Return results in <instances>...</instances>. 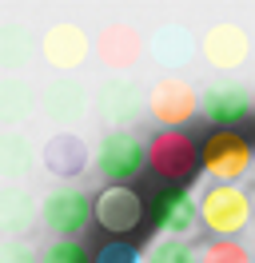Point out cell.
<instances>
[{"instance_id":"obj_18","label":"cell","mask_w":255,"mask_h":263,"mask_svg":"<svg viewBox=\"0 0 255 263\" xmlns=\"http://www.w3.org/2000/svg\"><path fill=\"white\" fill-rule=\"evenodd\" d=\"M36 112V92L24 76H0V132H20Z\"/></svg>"},{"instance_id":"obj_5","label":"cell","mask_w":255,"mask_h":263,"mask_svg":"<svg viewBox=\"0 0 255 263\" xmlns=\"http://www.w3.org/2000/svg\"><path fill=\"white\" fill-rule=\"evenodd\" d=\"M148 112V92L132 76H108L96 88V116L108 124V132H128Z\"/></svg>"},{"instance_id":"obj_3","label":"cell","mask_w":255,"mask_h":263,"mask_svg":"<svg viewBox=\"0 0 255 263\" xmlns=\"http://www.w3.org/2000/svg\"><path fill=\"white\" fill-rule=\"evenodd\" d=\"M148 167L143 140L132 132H108L96 144V172L108 180V187H128V183Z\"/></svg>"},{"instance_id":"obj_17","label":"cell","mask_w":255,"mask_h":263,"mask_svg":"<svg viewBox=\"0 0 255 263\" xmlns=\"http://www.w3.org/2000/svg\"><path fill=\"white\" fill-rule=\"evenodd\" d=\"M40 219V208L24 187H0V239H24Z\"/></svg>"},{"instance_id":"obj_8","label":"cell","mask_w":255,"mask_h":263,"mask_svg":"<svg viewBox=\"0 0 255 263\" xmlns=\"http://www.w3.org/2000/svg\"><path fill=\"white\" fill-rule=\"evenodd\" d=\"M199 112V92L179 76H163L148 88V116L163 124L168 132H179V124H188Z\"/></svg>"},{"instance_id":"obj_16","label":"cell","mask_w":255,"mask_h":263,"mask_svg":"<svg viewBox=\"0 0 255 263\" xmlns=\"http://www.w3.org/2000/svg\"><path fill=\"white\" fill-rule=\"evenodd\" d=\"M143 52L156 60L159 68H184L191 60V52H195V40H191V32L184 28V24H159L156 32L143 40Z\"/></svg>"},{"instance_id":"obj_13","label":"cell","mask_w":255,"mask_h":263,"mask_svg":"<svg viewBox=\"0 0 255 263\" xmlns=\"http://www.w3.org/2000/svg\"><path fill=\"white\" fill-rule=\"evenodd\" d=\"M92 215L112 239H128L143 223V199L132 187H104L92 203Z\"/></svg>"},{"instance_id":"obj_29","label":"cell","mask_w":255,"mask_h":263,"mask_svg":"<svg viewBox=\"0 0 255 263\" xmlns=\"http://www.w3.org/2000/svg\"><path fill=\"white\" fill-rule=\"evenodd\" d=\"M251 263H255V259H251Z\"/></svg>"},{"instance_id":"obj_1","label":"cell","mask_w":255,"mask_h":263,"mask_svg":"<svg viewBox=\"0 0 255 263\" xmlns=\"http://www.w3.org/2000/svg\"><path fill=\"white\" fill-rule=\"evenodd\" d=\"M195 215L211 239H239V231L251 223V196L239 183H211L195 203Z\"/></svg>"},{"instance_id":"obj_28","label":"cell","mask_w":255,"mask_h":263,"mask_svg":"<svg viewBox=\"0 0 255 263\" xmlns=\"http://www.w3.org/2000/svg\"><path fill=\"white\" fill-rule=\"evenodd\" d=\"M251 104H255V100H251Z\"/></svg>"},{"instance_id":"obj_12","label":"cell","mask_w":255,"mask_h":263,"mask_svg":"<svg viewBox=\"0 0 255 263\" xmlns=\"http://www.w3.org/2000/svg\"><path fill=\"white\" fill-rule=\"evenodd\" d=\"M199 56L215 72H239V68L247 64V56H251V36L243 32L239 24H231V20H220V24H211L204 32Z\"/></svg>"},{"instance_id":"obj_22","label":"cell","mask_w":255,"mask_h":263,"mask_svg":"<svg viewBox=\"0 0 255 263\" xmlns=\"http://www.w3.org/2000/svg\"><path fill=\"white\" fill-rule=\"evenodd\" d=\"M195 255H199V263H251V251L239 239H207Z\"/></svg>"},{"instance_id":"obj_11","label":"cell","mask_w":255,"mask_h":263,"mask_svg":"<svg viewBox=\"0 0 255 263\" xmlns=\"http://www.w3.org/2000/svg\"><path fill=\"white\" fill-rule=\"evenodd\" d=\"M36 156H40V167L56 180H80L92 164V148L80 132H52Z\"/></svg>"},{"instance_id":"obj_10","label":"cell","mask_w":255,"mask_h":263,"mask_svg":"<svg viewBox=\"0 0 255 263\" xmlns=\"http://www.w3.org/2000/svg\"><path fill=\"white\" fill-rule=\"evenodd\" d=\"M40 56H44V64L52 72H60V76H72L88 56H92V40L88 32L72 24V20H56L44 36H40Z\"/></svg>"},{"instance_id":"obj_15","label":"cell","mask_w":255,"mask_h":263,"mask_svg":"<svg viewBox=\"0 0 255 263\" xmlns=\"http://www.w3.org/2000/svg\"><path fill=\"white\" fill-rule=\"evenodd\" d=\"M96 60L112 68V76H128L143 60V36L132 24H108L96 36Z\"/></svg>"},{"instance_id":"obj_4","label":"cell","mask_w":255,"mask_h":263,"mask_svg":"<svg viewBox=\"0 0 255 263\" xmlns=\"http://www.w3.org/2000/svg\"><path fill=\"white\" fill-rule=\"evenodd\" d=\"M199 167L211 183H239L251 172V144L239 132H211L199 144Z\"/></svg>"},{"instance_id":"obj_26","label":"cell","mask_w":255,"mask_h":263,"mask_svg":"<svg viewBox=\"0 0 255 263\" xmlns=\"http://www.w3.org/2000/svg\"><path fill=\"white\" fill-rule=\"evenodd\" d=\"M251 164H255V148H251Z\"/></svg>"},{"instance_id":"obj_25","label":"cell","mask_w":255,"mask_h":263,"mask_svg":"<svg viewBox=\"0 0 255 263\" xmlns=\"http://www.w3.org/2000/svg\"><path fill=\"white\" fill-rule=\"evenodd\" d=\"M0 263H40V255L24 239H0Z\"/></svg>"},{"instance_id":"obj_2","label":"cell","mask_w":255,"mask_h":263,"mask_svg":"<svg viewBox=\"0 0 255 263\" xmlns=\"http://www.w3.org/2000/svg\"><path fill=\"white\" fill-rule=\"evenodd\" d=\"M143 152H148V167L156 172L159 180L175 183V187L184 180H195V172H199V144L191 140L188 132L163 128L143 144Z\"/></svg>"},{"instance_id":"obj_9","label":"cell","mask_w":255,"mask_h":263,"mask_svg":"<svg viewBox=\"0 0 255 263\" xmlns=\"http://www.w3.org/2000/svg\"><path fill=\"white\" fill-rule=\"evenodd\" d=\"M251 92L243 88L239 80H220V84H207L199 92V112L215 132H235V124H243L251 116Z\"/></svg>"},{"instance_id":"obj_21","label":"cell","mask_w":255,"mask_h":263,"mask_svg":"<svg viewBox=\"0 0 255 263\" xmlns=\"http://www.w3.org/2000/svg\"><path fill=\"white\" fill-rule=\"evenodd\" d=\"M143 263H199V255L188 239H152V247L143 251Z\"/></svg>"},{"instance_id":"obj_6","label":"cell","mask_w":255,"mask_h":263,"mask_svg":"<svg viewBox=\"0 0 255 263\" xmlns=\"http://www.w3.org/2000/svg\"><path fill=\"white\" fill-rule=\"evenodd\" d=\"M40 223H44L56 239H76L80 231L92 223V199L84 196L80 187H52L40 203Z\"/></svg>"},{"instance_id":"obj_7","label":"cell","mask_w":255,"mask_h":263,"mask_svg":"<svg viewBox=\"0 0 255 263\" xmlns=\"http://www.w3.org/2000/svg\"><path fill=\"white\" fill-rule=\"evenodd\" d=\"M36 108L44 112L48 124H56L60 132H72L76 124H84L92 100H88V88H84L76 76H56V80H48L44 88H40Z\"/></svg>"},{"instance_id":"obj_27","label":"cell","mask_w":255,"mask_h":263,"mask_svg":"<svg viewBox=\"0 0 255 263\" xmlns=\"http://www.w3.org/2000/svg\"><path fill=\"white\" fill-rule=\"evenodd\" d=\"M251 215H255V203H251Z\"/></svg>"},{"instance_id":"obj_23","label":"cell","mask_w":255,"mask_h":263,"mask_svg":"<svg viewBox=\"0 0 255 263\" xmlns=\"http://www.w3.org/2000/svg\"><path fill=\"white\" fill-rule=\"evenodd\" d=\"M40 263H92V255L80 239H52L40 251Z\"/></svg>"},{"instance_id":"obj_24","label":"cell","mask_w":255,"mask_h":263,"mask_svg":"<svg viewBox=\"0 0 255 263\" xmlns=\"http://www.w3.org/2000/svg\"><path fill=\"white\" fill-rule=\"evenodd\" d=\"M96 263H143V251L132 247L128 239H108L96 251Z\"/></svg>"},{"instance_id":"obj_19","label":"cell","mask_w":255,"mask_h":263,"mask_svg":"<svg viewBox=\"0 0 255 263\" xmlns=\"http://www.w3.org/2000/svg\"><path fill=\"white\" fill-rule=\"evenodd\" d=\"M36 164V148L24 132H0V180H8L12 187H20V180L32 176Z\"/></svg>"},{"instance_id":"obj_14","label":"cell","mask_w":255,"mask_h":263,"mask_svg":"<svg viewBox=\"0 0 255 263\" xmlns=\"http://www.w3.org/2000/svg\"><path fill=\"white\" fill-rule=\"evenodd\" d=\"M152 223H156V239H188L191 228L199 223L195 215V199L184 187H163L152 199Z\"/></svg>"},{"instance_id":"obj_20","label":"cell","mask_w":255,"mask_h":263,"mask_svg":"<svg viewBox=\"0 0 255 263\" xmlns=\"http://www.w3.org/2000/svg\"><path fill=\"white\" fill-rule=\"evenodd\" d=\"M32 52H36L32 32L20 20H4V24H0V72L20 76V68L32 64Z\"/></svg>"}]
</instances>
